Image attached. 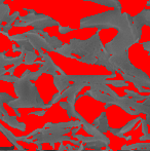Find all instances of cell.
<instances>
[{"instance_id":"7a4b0ae2","label":"cell","mask_w":150,"mask_h":151,"mask_svg":"<svg viewBox=\"0 0 150 151\" xmlns=\"http://www.w3.org/2000/svg\"><path fill=\"white\" fill-rule=\"evenodd\" d=\"M143 46H144V48L147 50V52H150V41L146 42V43H143Z\"/></svg>"},{"instance_id":"6da1fadb","label":"cell","mask_w":150,"mask_h":151,"mask_svg":"<svg viewBox=\"0 0 150 151\" xmlns=\"http://www.w3.org/2000/svg\"><path fill=\"white\" fill-rule=\"evenodd\" d=\"M142 129H143V134L146 135L147 134V124H146V120L142 119Z\"/></svg>"}]
</instances>
